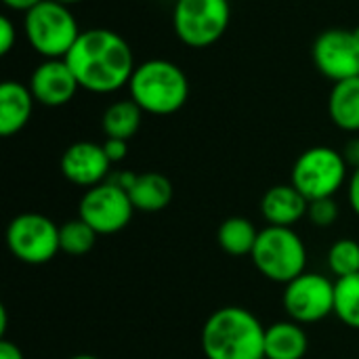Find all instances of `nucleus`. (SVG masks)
Returning a JSON list of instances; mask_svg holds the SVG:
<instances>
[{"mask_svg":"<svg viewBox=\"0 0 359 359\" xmlns=\"http://www.w3.org/2000/svg\"><path fill=\"white\" fill-rule=\"evenodd\" d=\"M229 21V0H177L172 8V29L191 48H206L219 42Z\"/></svg>","mask_w":359,"mask_h":359,"instance_id":"obj_6","label":"nucleus"},{"mask_svg":"<svg viewBox=\"0 0 359 359\" xmlns=\"http://www.w3.org/2000/svg\"><path fill=\"white\" fill-rule=\"evenodd\" d=\"M328 116L345 133H359V76L334 82L328 95Z\"/></svg>","mask_w":359,"mask_h":359,"instance_id":"obj_17","label":"nucleus"},{"mask_svg":"<svg viewBox=\"0 0 359 359\" xmlns=\"http://www.w3.org/2000/svg\"><path fill=\"white\" fill-rule=\"evenodd\" d=\"M309 349L303 324L276 322L265 330V359H303Z\"/></svg>","mask_w":359,"mask_h":359,"instance_id":"obj_16","label":"nucleus"},{"mask_svg":"<svg viewBox=\"0 0 359 359\" xmlns=\"http://www.w3.org/2000/svg\"><path fill=\"white\" fill-rule=\"evenodd\" d=\"M349 166L341 151L328 145H316L305 149L294 166L290 183L311 202L322 198H334L347 183Z\"/></svg>","mask_w":359,"mask_h":359,"instance_id":"obj_7","label":"nucleus"},{"mask_svg":"<svg viewBox=\"0 0 359 359\" xmlns=\"http://www.w3.org/2000/svg\"><path fill=\"white\" fill-rule=\"evenodd\" d=\"M172 183L162 172L137 175L128 187L130 202L139 212H160L172 202Z\"/></svg>","mask_w":359,"mask_h":359,"instance_id":"obj_18","label":"nucleus"},{"mask_svg":"<svg viewBox=\"0 0 359 359\" xmlns=\"http://www.w3.org/2000/svg\"><path fill=\"white\" fill-rule=\"evenodd\" d=\"M343 158H345V162H347V166L349 168H359V139H351V141H347V145H345V149H343Z\"/></svg>","mask_w":359,"mask_h":359,"instance_id":"obj_28","label":"nucleus"},{"mask_svg":"<svg viewBox=\"0 0 359 359\" xmlns=\"http://www.w3.org/2000/svg\"><path fill=\"white\" fill-rule=\"evenodd\" d=\"M69 359H101V358H97V355H88V353H80V355H74V358H69Z\"/></svg>","mask_w":359,"mask_h":359,"instance_id":"obj_31","label":"nucleus"},{"mask_svg":"<svg viewBox=\"0 0 359 359\" xmlns=\"http://www.w3.org/2000/svg\"><path fill=\"white\" fill-rule=\"evenodd\" d=\"M135 206L126 189L114 181H105L84 191L78 204V217L84 219L99 236L122 231L133 219Z\"/></svg>","mask_w":359,"mask_h":359,"instance_id":"obj_9","label":"nucleus"},{"mask_svg":"<svg viewBox=\"0 0 359 359\" xmlns=\"http://www.w3.org/2000/svg\"><path fill=\"white\" fill-rule=\"evenodd\" d=\"M17 42V25L11 21V17H2L0 19V53L2 55H8L13 50Z\"/></svg>","mask_w":359,"mask_h":359,"instance_id":"obj_25","label":"nucleus"},{"mask_svg":"<svg viewBox=\"0 0 359 359\" xmlns=\"http://www.w3.org/2000/svg\"><path fill=\"white\" fill-rule=\"evenodd\" d=\"M313 65L332 82L359 76V36L353 29L332 27L322 32L311 48Z\"/></svg>","mask_w":359,"mask_h":359,"instance_id":"obj_11","label":"nucleus"},{"mask_svg":"<svg viewBox=\"0 0 359 359\" xmlns=\"http://www.w3.org/2000/svg\"><path fill=\"white\" fill-rule=\"evenodd\" d=\"M59 168L69 183L90 189L109 179L111 162L103 149V143L76 141L63 151Z\"/></svg>","mask_w":359,"mask_h":359,"instance_id":"obj_12","label":"nucleus"},{"mask_svg":"<svg viewBox=\"0 0 359 359\" xmlns=\"http://www.w3.org/2000/svg\"><path fill=\"white\" fill-rule=\"evenodd\" d=\"M282 303L288 318L297 324L322 322L334 313V282L305 271L286 284Z\"/></svg>","mask_w":359,"mask_h":359,"instance_id":"obj_10","label":"nucleus"},{"mask_svg":"<svg viewBox=\"0 0 359 359\" xmlns=\"http://www.w3.org/2000/svg\"><path fill=\"white\" fill-rule=\"evenodd\" d=\"M0 359H25V358H23L21 349H19L15 343H11V341L2 339V341H0Z\"/></svg>","mask_w":359,"mask_h":359,"instance_id":"obj_29","label":"nucleus"},{"mask_svg":"<svg viewBox=\"0 0 359 359\" xmlns=\"http://www.w3.org/2000/svg\"><path fill=\"white\" fill-rule=\"evenodd\" d=\"M250 257L261 276L284 286L305 273L307 267L305 242L292 227L267 225L261 229Z\"/></svg>","mask_w":359,"mask_h":359,"instance_id":"obj_5","label":"nucleus"},{"mask_svg":"<svg viewBox=\"0 0 359 359\" xmlns=\"http://www.w3.org/2000/svg\"><path fill=\"white\" fill-rule=\"evenodd\" d=\"M307 219L316 227H332L339 219V204L334 198H322V200H311L307 208Z\"/></svg>","mask_w":359,"mask_h":359,"instance_id":"obj_24","label":"nucleus"},{"mask_svg":"<svg viewBox=\"0 0 359 359\" xmlns=\"http://www.w3.org/2000/svg\"><path fill=\"white\" fill-rule=\"evenodd\" d=\"M309 200L292 185H273L261 198V215L273 227H292L307 217Z\"/></svg>","mask_w":359,"mask_h":359,"instance_id":"obj_14","label":"nucleus"},{"mask_svg":"<svg viewBox=\"0 0 359 359\" xmlns=\"http://www.w3.org/2000/svg\"><path fill=\"white\" fill-rule=\"evenodd\" d=\"M334 316L345 326L359 330V273L334 282Z\"/></svg>","mask_w":359,"mask_h":359,"instance_id":"obj_21","label":"nucleus"},{"mask_svg":"<svg viewBox=\"0 0 359 359\" xmlns=\"http://www.w3.org/2000/svg\"><path fill=\"white\" fill-rule=\"evenodd\" d=\"M265 326L244 307H221L202 326L206 359H265Z\"/></svg>","mask_w":359,"mask_h":359,"instance_id":"obj_2","label":"nucleus"},{"mask_svg":"<svg viewBox=\"0 0 359 359\" xmlns=\"http://www.w3.org/2000/svg\"><path fill=\"white\" fill-rule=\"evenodd\" d=\"M34 95L27 84L4 80L0 86V135L13 137L21 133L34 111Z\"/></svg>","mask_w":359,"mask_h":359,"instance_id":"obj_15","label":"nucleus"},{"mask_svg":"<svg viewBox=\"0 0 359 359\" xmlns=\"http://www.w3.org/2000/svg\"><path fill=\"white\" fill-rule=\"evenodd\" d=\"M27 86L36 103L46 105V107L67 105L80 88L65 59H44L32 72Z\"/></svg>","mask_w":359,"mask_h":359,"instance_id":"obj_13","label":"nucleus"},{"mask_svg":"<svg viewBox=\"0 0 359 359\" xmlns=\"http://www.w3.org/2000/svg\"><path fill=\"white\" fill-rule=\"evenodd\" d=\"M257 240H259L257 227L248 219H244V217H229V219H225L221 223L219 231H217L219 246L227 255H231V257L252 255Z\"/></svg>","mask_w":359,"mask_h":359,"instance_id":"obj_20","label":"nucleus"},{"mask_svg":"<svg viewBox=\"0 0 359 359\" xmlns=\"http://www.w3.org/2000/svg\"><path fill=\"white\" fill-rule=\"evenodd\" d=\"M141 120H143V109L133 99H122L105 109L101 126L107 139L128 141L139 133Z\"/></svg>","mask_w":359,"mask_h":359,"instance_id":"obj_19","label":"nucleus"},{"mask_svg":"<svg viewBox=\"0 0 359 359\" xmlns=\"http://www.w3.org/2000/svg\"><path fill=\"white\" fill-rule=\"evenodd\" d=\"M6 246L21 263L44 265L61 252L59 227L40 212L17 215L6 227Z\"/></svg>","mask_w":359,"mask_h":359,"instance_id":"obj_8","label":"nucleus"},{"mask_svg":"<svg viewBox=\"0 0 359 359\" xmlns=\"http://www.w3.org/2000/svg\"><path fill=\"white\" fill-rule=\"evenodd\" d=\"M65 61L80 88L95 95H109L128 86L137 67L130 44L107 27L84 29Z\"/></svg>","mask_w":359,"mask_h":359,"instance_id":"obj_1","label":"nucleus"},{"mask_svg":"<svg viewBox=\"0 0 359 359\" xmlns=\"http://www.w3.org/2000/svg\"><path fill=\"white\" fill-rule=\"evenodd\" d=\"M59 2H63V4H67V6H72V4H78V2H82V0H59Z\"/></svg>","mask_w":359,"mask_h":359,"instance_id":"obj_32","label":"nucleus"},{"mask_svg":"<svg viewBox=\"0 0 359 359\" xmlns=\"http://www.w3.org/2000/svg\"><path fill=\"white\" fill-rule=\"evenodd\" d=\"M97 238L99 233L80 217L59 225V244H61V252L65 255L80 257V255L90 252Z\"/></svg>","mask_w":359,"mask_h":359,"instance_id":"obj_22","label":"nucleus"},{"mask_svg":"<svg viewBox=\"0 0 359 359\" xmlns=\"http://www.w3.org/2000/svg\"><path fill=\"white\" fill-rule=\"evenodd\" d=\"M347 198L353 208V212L359 217V168H355L347 181Z\"/></svg>","mask_w":359,"mask_h":359,"instance_id":"obj_27","label":"nucleus"},{"mask_svg":"<svg viewBox=\"0 0 359 359\" xmlns=\"http://www.w3.org/2000/svg\"><path fill=\"white\" fill-rule=\"evenodd\" d=\"M328 269L332 276L347 278L359 273V242L351 238L337 240L328 250Z\"/></svg>","mask_w":359,"mask_h":359,"instance_id":"obj_23","label":"nucleus"},{"mask_svg":"<svg viewBox=\"0 0 359 359\" xmlns=\"http://www.w3.org/2000/svg\"><path fill=\"white\" fill-rule=\"evenodd\" d=\"M23 34L27 44L44 59H65L82 29L72 8L59 0H44L23 13Z\"/></svg>","mask_w":359,"mask_h":359,"instance_id":"obj_4","label":"nucleus"},{"mask_svg":"<svg viewBox=\"0 0 359 359\" xmlns=\"http://www.w3.org/2000/svg\"><path fill=\"white\" fill-rule=\"evenodd\" d=\"M103 149H105L109 162L116 164V162H122L126 158V154H128V141H122V139H105Z\"/></svg>","mask_w":359,"mask_h":359,"instance_id":"obj_26","label":"nucleus"},{"mask_svg":"<svg viewBox=\"0 0 359 359\" xmlns=\"http://www.w3.org/2000/svg\"><path fill=\"white\" fill-rule=\"evenodd\" d=\"M44 0H2V4L11 11H19V13H27L29 8H34L36 4H40Z\"/></svg>","mask_w":359,"mask_h":359,"instance_id":"obj_30","label":"nucleus"},{"mask_svg":"<svg viewBox=\"0 0 359 359\" xmlns=\"http://www.w3.org/2000/svg\"><path fill=\"white\" fill-rule=\"evenodd\" d=\"M128 93L143 114L172 116L189 99V78L175 61L147 59L135 67Z\"/></svg>","mask_w":359,"mask_h":359,"instance_id":"obj_3","label":"nucleus"}]
</instances>
